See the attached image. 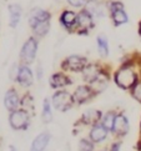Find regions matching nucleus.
I'll return each mask as SVG.
<instances>
[{
  "label": "nucleus",
  "mask_w": 141,
  "mask_h": 151,
  "mask_svg": "<svg viewBox=\"0 0 141 151\" xmlns=\"http://www.w3.org/2000/svg\"><path fill=\"white\" fill-rule=\"evenodd\" d=\"M9 151H18V150H16V147L14 146V145H10V146H9Z\"/></svg>",
  "instance_id": "33"
},
{
  "label": "nucleus",
  "mask_w": 141,
  "mask_h": 151,
  "mask_svg": "<svg viewBox=\"0 0 141 151\" xmlns=\"http://www.w3.org/2000/svg\"><path fill=\"white\" fill-rule=\"evenodd\" d=\"M89 1H106V0H89Z\"/></svg>",
  "instance_id": "34"
},
{
  "label": "nucleus",
  "mask_w": 141,
  "mask_h": 151,
  "mask_svg": "<svg viewBox=\"0 0 141 151\" xmlns=\"http://www.w3.org/2000/svg\"><path fill=\"white\" fill-rule=\"evenodd\" d=\"M51 104L55 110L60 112H65L71 109L75 104V101L73 98V94H70L69 91L64 89H60V90H56L51 96Z\"/></svg>",
  "instance_id": "5"
},
{
  "label": "nucleus",
  "mask_w": 141,
  "mask_h": 151,
  "mask_svg": "<svg viewBox=\"0 0 141 151\" xmlns=\"http://www.w3.org/2000/svg\"><path fill=\"white\" fill-rule=\"evenodd\" d=\"M137 35L141 37V20L137 23Z\"/></svg>",
  "instance_id": "32"
},
{
  "label": "nucleus",
  "mask_w": 141,
  "mask_h": 151,
  "mask_svg": "<svg viewBox=\"0 0 141 151\" xmlns=\"http://www.w3.org/2000/svg\"><path fill=\"white\" fill-rule=\"evenodd\" d=\"M140 80H141V79H140Z\"/></svg>",
  "instance_id": "36"
},
{
  "label": "nucleus",
  "mask_w": 141,
  "mask_h": 151,
  "mask_svg": "<svg viewBox=\"0 0 141 151\" xmlns=\"http://www.w3.org/2000/svg\"><path fill=\"white\" fill-rule=\"evenodd\" d=\"M9 124L13 130H26L30 125V112L28 110L19 107L14 111H10Z\"/></svg>",
  "instance_id": "6"
},
{
  "label": "nucleus",
  "mask_w": 141,
  "mask_h": 151,
  "mask_svg": "<svg viewBox=\"0 0 141 151\" xmlns=\"http://www.w3.org/2000/svg\"><path fill=\"white\" fill-rule=\"evenodd\" d=\"M110 20L114 26H122L129 23V15L126 13L125 9H120V10H116V12H112L109 14Z\"/></svg>",
  "instance_id": "22"
},
{
  "label": "nucleus",
  "mask_w": 141,
  "mask_h": 151,
  "mask_svg": "<svg viewBox=\"0 0 141 151\" xmlns=\"http://www.w3.org/2000/svg\"><path fill=\"white\" fill-rule=\"evenodd\" d=\"M50 140H51L50 132H47V131L40 132L34 140H32L30 151H45L49 142H50Z\"/></svg>",
  "instance_id": "19"
},
{
  "label": "nucleus",
  "mask_w": 141,
  "mask_h": 151,
  "mask_svg": "<svg viewBox=\"0 0 141 151\" xmlns=\"http://www.w3.org/2000/svg\"><path fill=\"white\" fill-rule=\"evenodd\" d=\"M115 117H116V112H115V111H107L106 114L102 115L101 124H102V125H104L109 131H111L112 127H114V122H115Z\"/></svg>",
  "instance_id": "24"
},
{
  "label": "nucleus",
  "mask_w": 141,
  "mask_h": 151,
  "mask_svg": "<svg viewBox=\"0 0 141 151\" xmlns=\"http://www.w3.org/2000/svg\"><path fill=\"white\" fill-rule=\"evenodd\" d=\"M104 69H105V66L101 65L99 63H89L88 65H86V68L83 70V73H81L85 84H89V85L93 84L101 75Z\"/></svg>",
  "instance_id": "10"
},
{
  "label": "nucleus",
  "mask_w": 141,
  "mask_h": 151,
  "mask_svg": "<svg viewBox=\"0 0 141 151\" xmlns=\"http://www.w3.org/2000/svg\"><path fill=\"white\" fill-rule=\"evenodd\" d=\"M71 84H73V80L70 79L68 73L63 71V70L61 71H58V73H54L50 76V79H49V85H50V88L54 90L64 89Z\"/></svg>",
  "instance_id": "11"
},
{
  "label": "nucleus",
  "mask_w": 141,
  "mask_h": 151,
  "mask_svg": "<svg viewBox=\"0 0 141 151\" xmlns=\"http://www.w3.org/2000/svg\"><path fill=\"white\" fill-rule=\"evenodd\" d=\"M53 14L49 10L40 8V6H34L28 15V21H45V20H51Z\"/></svg>",
  "instance_id": "20"
},
{
  "label": "nucleus",
  "mask_w": 141,
  "mask_h": 151,
  "mask_svg": "<svg viewBox=\"0 0 141 151\" xmlns=\"http://www.w3.org/2000/svg\"><path fill=\"white\" fill-rule=\"evenodd\" d=\"M102 119V112L97 109H89L83 112V115L80 117V122L84 125H90L93 126L95 124L100 122Z\"/></svg>",
  "instance_id": "18"
},
{
  "label": "nucleus",
  "mask_w": 141,
  "mask_h": 151,
  "mask_svg": "<svg viewBox=\"0 0 141 151\" xmlns=\"http://www.w3.org/2000/svg\"><path fill=\"white\" fill-rule=\"evenodd\" d=\"M140 129H141V124H140Z\"/></svg>",
  "instance_id": "35"
},
{
  "label": "nucleus",
  "mask_w": 141,
  "mask_h": 151,
  "mask_svg": "<svg viewBox=\"0 0 141 151\" xmlns=\"http://www.w3.org/2000/svg\"><path fill=\"white\" fill-rule=\"evenodd\" d=\"M130 94H131V96L135 100L141 104V80H139V81L134 85V88L130 90Z\"/></svg>",
  "instance_id": "29"
},
{
  "label": "nucleus",
  "mask_w": 141,
  "mask_h": 151,
  "mask_svg": "<svg viewBox=\"0 0 141 151\" xmlns=\"http://www.w3.org/2000/svg\"><path fill=\"white\" fill-rule=\"evenodd\" d=\"M106 4H107V9H109V14L112 12H116V10L125 9V4L121 0H107Z\"/></svg>",
  "instance_id": "26"
},
{
  "label": "nucleus",
  "mask_w": 141,
  "mask_h": 151,
  "mask_svg": "<svg viewBox=\"0 0 141 151\" xmlns=\"http://www.w3.org/2000/svg\"><path fill=\"white\" fill-rule=\"evenodd\" d=\"M66 4L69 8L80 10L86 8V5L89 4V0H66Z\"/></svg>",
  "instance_id": "27"
},
{
  "label": "nucleus",
  "mask_w": 141,
  "mask_h": 151,
  "mask_svg": "<svg viewBox=\"0 0 141 151\" xmlns=\"http://www.w3.org/2000/svg\"><path fill=\"white\" fill-rule=\"evenodd\" d=\"M107 135H109V130L101 122H97L91 126V130L89 132V139L94 144H101L107 139Z\"/></svg>",
  "instance_id": "17"
},
{
  "label": "nucleus",
  "mask_w": 141,
  "mask_h": 151,
  "mask_svg": "<svg viewBox=\"0 0 141 151\" xmlns=\"http://www.w3.org/2000/svg\"><path fill=\"white\" fill-rule=\"evenodd\" d=\"M42 76H44V69H42L41 64H39V65H37V68H36V79L40 81V80L42 79Z\"/></svg>",
  "instance_id": "30"
},
{
  "label": "nucleus",
  "mask_w": 141,
  "mask_h": 151,
  "mask_svg": "<svg viewBox=\"0 0 141 151\" xmlns=\"http://www.w3.org/2000/svg\"><path fill=\"white\" fill-rule=\"evenodd\" d=\"M76 21H78V12H75L71 8H65L61 10L59 15V24L61 28L70 34H74L76 31Z\"/></svg>",
  "instance_id": "7"
},
{
  "label": "nucleus",
  "mask_w": 141,
  "mask_h": 151,
  "mask_svg": "<svg viewBox=\"0 0 141 151\" xmlns=\"http://www.w3.org/2000/svg\"><path fill=\"white\" fill-rule=\"evenodd\" d=\"M37 49H39V39L36 36L31 35L24 41L23 46L19 52V63L31 65L35 61L37 55Z\"/></svg>",
  "instance_id": "2"
},
{
  "label": "nucleus",
  "mask_w": 141,
  "mask_h": 151,
  "mask_svg": "<svg viewBox=\"0 0 141 151\" xmlns=\"http://www.w3.org/2000/svg\"><path fill=\"white\" fill-rule=\"evenodd\" d=\"M130 130V122L129 119L122 114V112H119L116 114L115 117V122H114V127H112V132L116 135L117 137H122L129 132Z\"/></svg>",
  "instance_id": "15"
},
{
  "label": "nucleus",
  "mask_w": 141,
  "mask_h": 151,
  "mask_svg": "<svg viewBox=\"0 0 141 151\" xmlns=\"http://www.w3.org/2000/svg\"><path fill=\"white\" fill-rule=\"evenodd\" d=\"M53 104H51V100H49L47 98L44 99L42 101V111H41V119H42V122L44 124H49L53 121Z\"/></svg>",
  "instance_id": "23"
},
{
  "label": "nucleus",
  "mask_w": 141,
  "mask_h": 151,
  "mask_svg": "<svg viewBox=\"0 0 141 151\" xmlns=\"http://www.w3.org/2000/svg\"><path fill=\"white\" fill-rule=\"evenodd\" d=\"M106 1H89V4L86 5V9L91 13V15L95 19H104L109 15Z\"/></svg>",
  "instance_id": "16"
},
{
  "label": "nucleus",
  "mask_w": 141,
  "mask_h": 151,
  "mask_svg": "<svg viewBox=\"0 0 141 151\" xmlns=\"http://www.w3.org/2000/svg\"><path fill=\"white\" fill-rule=\"evenodd\" d=\"M28 25L32 31V35L36 36L37 39H42V37H45L49 34V31L51 29V20L28 21Z\"/></svg>",
  "instance_id": "12"
},
{
  "label": "nucleus",
  "mask_w": 141,
  "mask_h": 151,
  "mask_svg": "<svg viewBox=\"0 0 141 151\" xmlns=\"http://www.w3.org/2000/svg\"><path fill=\"white\" fill-rule=\"evenodd\" d=\"M34 80H35V74H34V71H32V69L30 68V65L19 63L15 81L18 83L21 88L28 89V88H30V86H32Z\"/></svg>",
  "instance_id": "8"
},
{
  "label": "nucleus",
  "mask_w": 141,
  "mask_h": 151,
  "mask_svg": "<svg viewBox=\"0 0 141 151\" xmlns=\"http://www.w3.org/2000/svg\"><path fill=\"white\" fill-rule=\"evenodd\" d=\"M121 141H115L110 145V151H120L121 149Z\"/></svg>",
  "instance_id": "31"
},
{
  "label": "nucleus",
  "mask_w": 141,
  "mask_h": 151,
  "mask_svg": "<svg viewBox=\"0 0 141 151\" xmlns=\"http://www.w3.org/2000/svg\"><path fill=\"white\" fill-rule=\"evenodd\" d=\"M4 105L6 107V110L14 111L16 109H19L21 106V96L18 93V90L14 88H10L4 96Z\"/></svg>",
  "instance_id": "13"
},
{
  "label": "nucleus",
  "mask_w": 141,
  "mask_h": 151,
  "mask_svg": "<svg viewBox=\"0 0 141 151\" xmlns=\"http://www.w3.org/2000/svg\"><path fill=\"white\" fill-rule=\"evenodd\" d=\"M136 65L132 60V56L124 61L120 66H119L112 75V80L116 84L117 88L122 90H131L134 85L139 81V73L136 70Z\"/></svg>",
  "instance_id": "1"
},
{
  "label": "nucleus",
  "mask_w": 141,
  "mask_h": 151,
  "mask_svg": "<svg viewBox=\"0 0 141 151\" xmlns=\"http://www.w3.org/2000/svg\"><path fill=\"white\" fill-rule=\"evenodd\" d=\"M23 6L18 3H12L8 5L9 13V26L12 29H16L20 24L21 18H23Z\"/></svg>",
  "instance_id": "14"
},
{
  "label": "nucleus",
  "mask_w": 141,
  "mask_h": 151,
  "mask_svg": "<svg viewBox=\"0 0 141 151\" xmlns=\"http://www.w3.org/2000/svg\"><path fill=\"white\" fill-rule=\"evenodd\" d=\"M96 47H97V52H99L100 58L102 59H107L110 55V46H109V40L105 35H97L96 37Z\"/></svg>",
  "instance_id": "21"
},
{
  "label": "nucleus",
  "mask_w": 141,
  "mask_h": 151,
  "mask_svg": "<svg viewBox=\"0 0 141 151\" xmlns=\"http://www.w3.org/2000/svg\"><path fill=\"white\" fill-rule=\"evenodd\" d=\"M96 96V93L94 89L91 88L89 84H84V85H79L73 93V98L75 104L78 105H84L91 99H94Z\"/></svg>",
  "instance_id": "9"
},
{
  "label": "nucleus",
  "mask_w": 141,
  "mask_h": 151,
  "mask_svg": "<svg viewBox=\"0 0 141 151\" xmlns=\"http://www.w3.org/2000/svg\"><path fill=\"white\" fill-rule=\"evenodd\" d=\"M20 107H23V109L28 110V111L34 109V99H32V96L29 93H26L25 95L21 96V106Z\"/></svg>",
  "instance_id": "25"
},
{
  "label": "nucleus",
  "mask_w": 141,
  "mask_h": 151,
  "mask_svg": "<svg viewBox=\"0 0 141 151\" xmlns=\"http://www.w3.org/2000/svg\"><path fill=\"white\" fill-rule=\"evenodd\" d=\"M95 18L91 15L86 8L80 9L78 12V21H76V31L75 34L85 36L89 35L90 31L95 28Z\"/></svg>",
  "instance_id": "4"
},
{
  "label": "nucleus",
  "mask_w": 141,
  "mask_h": 151,
  "mask_svg": "<svg viewBox=\"0 0 141 151\" xmlns=\"http://www.w3.org/2000/svg\"><path fill=\"white\" fill-rule=\"evenodd\" d=\"M90 61L89 59L84 55H78V54H73L64 59L60 64V69L65 73H83V70L86 68Z\"/></svg>",
  "instance_id": "3"
},
{
  "label": "nucleus",
  "mask_w": 141,
  "mask_h": 151,
  "mask_svg": "<svg viewBox=\"0 0 141 151\" xmlns=\"http://www.w3.org/2000/svg\"><path fill=\"white\" fill-rule=\"evenodd\" d=\"M94 142L90 139H81L79 141V150L80 151H94Z\"/></svg>",
  "instance_id": "28"
}]
</instances>
